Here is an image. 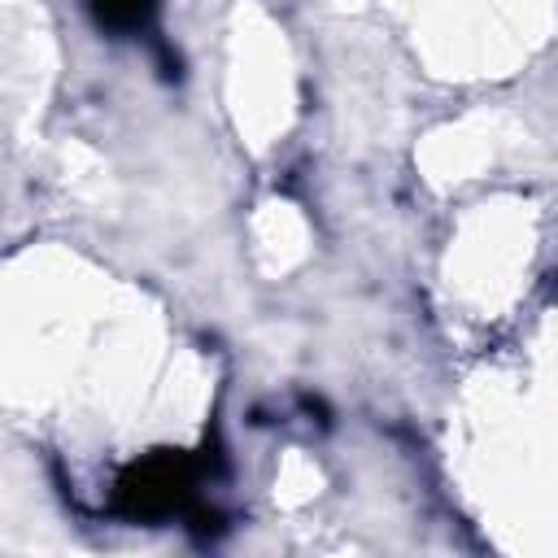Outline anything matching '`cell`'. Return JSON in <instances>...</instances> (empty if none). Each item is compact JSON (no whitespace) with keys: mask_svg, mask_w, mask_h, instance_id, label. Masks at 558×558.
<instances>
[{"mask_svg":"<svg viewBox=\"0 0 558 558\" xmlns=\"http://www.w3.org/2000/svg\"><path fill=\"white\" fill-rule=\"evenodd\" d=\"M205 471V458L183 449H153L122 466L113 484V510L131 523H161L192 510V484Z\"/></svg>","mask_w":558,"mask_h":558,"instance_id":"obj_1","label":"cell"},{"mask_svg":"<svg viewBox=\"0 0 558 558\" xmlns=\"http://www.w3.org/2000/svg\"><path fill=\"white\" fill-rule=\"evenodd\" d=\"M87 9H92V17H96L100 31H109V35H135V31H144L153 22L157 0H87Z\"/></svg>","mask_w":558,"mask_h":558,"instance_id":"obj_2","label":"cell"},{"mask_svg":"<svg viewBox=\"0 0 558 558\" xmlns=\"http://www.w3.org/2000/svg\"><path fill=\"white\" fill-rule=\"evenodd\" d=\"M187 519H192L187 527H192V536H196V541H209V536H218V532H222V514H218V510H209V506H196V501H192Z\"/></svg>","mask_w":558,"mask_h":558,"instance_id":"obj_3","label":"cell"}]
</instances>
